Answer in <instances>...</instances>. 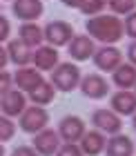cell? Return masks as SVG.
<instances>
[{"mask_svg": "<svg viewBox=\"0 0 136 156\" xmlns=\"http://www.w3.org/2000/svg\"><path fill=\"white\" fill-rule=\"evenodd\" d=\"M56 132H58L60 140H65V143H78L85 134V123L78 116H65L58 123V129Z\"/></svg>", "mask_w": 136, "mask_h": 156, "instance_id": "cell-8", "label": "cell"}, {"mask_svg": "<svg viewBox=\"0 0 136 156\" xmlns=\"http://www.w3.org/2000/svg\"><path fill=\"white\" fill-rule=\"evenodd\" d=\"M107 156H132L134 154V143L130 136L125 134H114V136L105 143V150Z\"/></svg>", "mask_w": 136, "mask_h": 156, "instance_id": "cell-15", "label": "cell"}, {"mask_svg": "<svg viewBox=\"0 0 136 156\" xmlns=\"http://www.w3.org/2000/svg\"><path fill=\"white\" fill-rule=\"evenodd\" d=\"M56 156H85V154H83V150H81V145H76V143H65V145L58 147Z\"/></svg>", "mask_w": 136, "mask_h": 156, "instance_id": "cell-25", "label": "cell"}, {"mask_svg": "<svg viewBox=\"0 0 136 156\" xmlns=\"http://www.w3.org/2000/svg\"><path fill=\"white\" fill-rule=\"evenodd\" d=\"M11 11H13V16H16V18L25 20V23H31V20L42 16L45 7H42L40 0H13Z\"/></svg>", "mask_w": 136, "mask_h": 156, "instance_id": "cell-10", "label": "cell"}, {"mask_svg": "<svg viewBox=\"0 0 136 156\" xmlns=\"http://www.w3.org/2000/svg\"><path fill=\"white\" fill-rule=\"evenodd\" d=\"M91 123H94V127L98 132H107L109 136L120 134V129H123V120L112 109H96L91 114Z\"/></svg>", "mask_w": 136, "mask_h": 156, "instance_id": "cell-5", "label": "cell"}, {"mask_svg": "<svg viewBox=\"0 0 136 156\" xmlns=\"http://www.w3.org/2000/svg\"><path fill=\"white\" fill-rule=\"evenodd\" d=\"M81 69L74 62H58L52 69V85L58 91H74L81 85Z\"/></svg>", "mask_w": 136, "mask_h": 156, "instance_id": "cell-2", "label": "cell"}, {"mask_svg": "<svg viewBox=\"0 0 136 156\" xmlns=\"http://www.w3.org/2000/svg\"><path fill=\"white\" fill-rule=\"evenodd\" d=\"M60 2L65 5V7H76V9H81V2H83V0H60Z\"/></svg>", "mask_w": 136, "mask_h": 156, "instance_id": "cell-32", "label": "cell"}, {"mask_svg": "<svg viewBox=\"0 0 136 156\" xmlns=\"http://www.w3.org/2000/svg\"><path fill=\"white\" fill-rule=\"evenodd\" d=\"M16 134V125L9 116H0V143H7V140L13 138Z\"/></svg>", "mask_w": 136, "mask_h": 156, "instance_id": "cell-23", "label": "cell"}, {"mask_svg": "<svg viewBox=\"0 0 136 156\" xmlns=\"http://www.w3.org/2000/svg\"><path fill=\"white\" fill-rule=\"evenodd\" d=\"M0 156H5V147H2V143H0Z\"/></svg>", "mask_w": 136, "mask_h": 156, "instance_id": "cell-34", "label": "cell"}, {"mask_svg": "<svg viewBox=\"0 0 136 156\" xmlns=\"http://www.w3.org/2000/svg\"><path fill=\"white\" fill-rule=\"evenodd\" d=\"M107 5L114 11V16H127L136 11V0H107Z\"/></svg>", "mask_w": 136, "mask_h": 156, "instance_id": "cell-22", "label": "cell"}, {"mask_svg": "<svg viewBox=\"0 0 136 156\" xmlns=\"http://www.w3.org/2000/svg\"><path fill=\"white\" fill-rule=\"evenodd\" d=\"M58 51H56V47L47 45V47H38L36 51L31 54V62L36 65L38 72H52V69L58 65Z\"/></svg>", "mask_w": 136, "mask_h": 156, "instance_id": "cell-11", "label": "cell"}, {"mask_svg": "<svg viewBox=\"0 0 136 156\" xmlns=\"http://www.w3.org/2000/svg\"><path fill=\"white\" fill-rule=\"evenodd\" d=\"M120 62H123V54L114 45H105V47L94 51V65L101 69V72H114Z\"/></svg>", "mask_w": 136, "mask_h": 156, "instance_id": "cell-6", "label": "cell"}, {"mask_svg": "<svg viewBox=\"0 0 136 156\" xmlns=\"http://www.w3.org/2000/svg\"><path fill=\"white\" fill-rule=\"evenodd\" d=\"M29 98L34 101V105H40V107H42V105H49L54 101V85L42 80L34 91H29Z\"/></svg>", "mask_w": 136, "mask_h": 156, "instance_id": "cell-21", "label": "cell"}, {"mask_svg": "<svg viewBox=\"0 0 136 156\" xmlns=\"http://www.w3.org/2000/svg\"><path fill=\"white\" fill-rule=\"evenodd\" d=\"M96 51V45L89 36H74L69 40V56L74 60H87Z\"/></svg>", "mask_w": 136, "mask_h": 156, "instance_id": "cell-14", "label": "cell"}, {"mask_svg": "<svg viewBox=\"0 0 136 156\" xmlns=\"http://www.w3.org/2000/svg\"><path fill=\"white\" fill-rule=\"evenodd\" d=\"M132 125H134V129H136V112H134V118H132Z\"/></svg>", "mask_w": 136, "mask_h": 156, "instance_id": "cell-33", "label": "cell"}, {"mask_svg": "<svg viewBox=\"0 0 136 156\" xmlns=\"http://www.w3.org/2000/svg\"><path fill=\"white\" fill-rule=\"evenodd\" d=\"M18 36L20 40L25 42V45H29V47H38L40 42H42V29L38 25H34V23H25V25H20V31H18Z\"/></svg>", "mask_w": 136, "mask_h": 156, "instance_id": "cell-20", "label": "cell"}, {"mask_svg": "<svg viewBox=\"0 0 136 156\" xmlns=\"http://www.w3.org/2000/svg\"><path fill=\"white\" fill-rule=\"evenodd\" d=\"M127 60H130V65L136 67V40L130 42V47H127Z\"/></svg>", "mask_w": 136, "mask_h": 156, "instance_id": "cell-30", "label": "cell"}, {"mask_svg": "<svg viewBox=\"0 0 136 156\" xmlns=\"http://www.w3.org/2000/svg\"><path fill=\"white\" fill-rule=\"evenodd\" d=\"M87 36L91 40L105 42V45H114L123 38V23L118 16H107V13H98L87 20Z\"/></svg>", "mask_w": 136, "mask_h": 156, "instance_id": "cell-1", "label": "cell"}, {"mask_svg": "<svg viewBox=\"0 0 136 156\" xmlns=\"http://www.w3.org/2000/svg\"><path fill=\"white\" fill-rule=\"evenodd\" d=\"M13 83L18 85L20 91H34L38 85L42 83V76L36 67H18V72L13 74Z\"/></svg>", "mask_w": 136, "mask_h": 156, "instance_id": "cell-13", "label": "cell"}, {"mask_svg": "<svg viewBox=\"0 0 136 156\" xmlns=\"http://www.w3.org/2000/svg\"><path fill=\"white\" fill-rule=\"evenodd\" d=\"M81 91H83V96H87V98H105L107 96V91H109V85H107V80L101 76V74H87L85 78H81Z\"/></svg>", "mask_w": 136, "mask_h": 156, "instance_id": "cell-9", "label": "cell"}, {"mask_svg": "<svg viewBox=\"0 0 136 156\" xmlns=\"http://www.w3.org/2000/svg\"><path fill=\"white\" fill-rule=\"evenodd\" d=\"M105 5H107V0H83L81 2V11L85 13V16H98Z\"/></svg>", "mask_w": 136, "mask_h": 156, "instance_id": "cell-24", "label": "cell"}, {"mask_svg": "<svg viewBox=\"0 0 136 156\" xmlns=\"http://www.w3.org/2000/svg\"><path fill=\"white\" fill-rule=\"evenodd\" d=\"M7 56H9L11 62H16L18 67H27L31 62V47L25 45L20 38L11 40L9 45H7Z\"/></svg>", "mask_w": 136, "mask_h": 156, "instance_id": "cell-17", "label": "cell"}, {"mask_svg": "<svg viewBox=\"0 0 136 156\" xmlns=\"http://www.w3.org/2000/svg\"><path fill=\"white\" fill-rule=\"evenodd\" d=\"M0 109H2L5 116H20L25 112V94L20 89H9L7 94L2 96V101H0Z\"/></svg>", "mask_w": 136, "mask_h": 156, "instance_id": "cell-12", "label": "cell"}, {"mask_svg": "<svg viewBox=\"0 0 136 156\" xmlns=\"http://www.w3.org/2000/svg\"><path fill=\"white\" fill-rule=\"evenodd\" d=\"M49 123V114L40 105H34V107H25V112L20 114V129L27 134H38L40 129H45Z\"/></svg>", "mask_w": 136, "mask_h": 156, "instance_id": "cell-3", "label": "cell"}, {"mask_svg": "<svg viewBox=\"0 0 136 156\" xmlns=\"http://www.w3.org/2000/svg\"><path fill=\"white\" fill-rule=\"evenodd\" d=\"M11 85H13V76L7 72H0V96H5L11 89Z\"/></svg>", "mask_w": 136, "mask_h": 156, "instance_id": "cell-27", "label": "cell"}, {"mask_svg": "<svg viewBox=\"0 0 136 156\" xmlns=\"http://www.w3.org/2000/svg\"><path fill=\"white\" fill-rule=\"evenodd\" d=\"M9 62V56H7V49L0 47V72H5V65Z\"/></svg>", "mask_w": 136, "mask_h": 156, "instance_id": "cell-31", "label": "cell"}, {"mask_svg": "<svg viewBox=\"0 0 136 156\" xmlns=\"http://www.w3.org/2000/svg\"><path fill=\"white\" fill-rule=\"evenodd\" d=\"M112 112H116V114H125V116H134L136 112V94H132L130 89H120L116 94L112 96Z\"/></svg>", "mask_w": 136, "mask_h": 156, "instance_id": "cell-16", "label": "cell"}, {"mask_svg": "<svg viewBox=\"0 0 136 156\" xmlns=\"http://www.w3.org/2000/svg\"><path fill=\"white\" fill-rule=\"evenodd\" d=\"M134 87H136V85H134Z\"/></svg>", "mask_w": 136, "mask_h": 156, "instance_id": "cell-35", "label": "cell"}, {"mask_svg": "<svg viewBox=\"0 0 136 156\" xmlns=\"http://www.w3.org/2000/svg\"><path fill=\"white\" fill-rule=\"evenodd\" d=\"M11 156H40V154L29 145H20V147H16V150L11 152Z\"/></svg>", "mask_w": 136, "mask_h": 156, "instance_id": "cell-29", "label": "cell"}, {"mask_svg": "<svg viewBox=\"0 0 136 156\" xmlns=\"http://www.w3.org/2000/svg\"><path fill=\"white\" fill-rule=\"evenodd\" d=\"M42 36L52 47H63V45H69V40L74 38V29L65 20H52L42 29Z\"/></svg>", "mask_w": 136, "mask_h": 156, "instance_id": "cell-4", "label": "cell"}, {"mask_svg": "<svg viewBox=\"0 0 136 156\" xmlns=\"http://www.w3.org/2000/svg\"><path fill=\"white\" fill-rule=\"evenodd\" d=\"M105 143L107 140H105V136L101 132H85L83 138H81V150L87 156H98L105 150Z\"/></svg>", "mask_w": 136, "mask_h": 156, "instance_id": "cell-19", "label": "cell"}, {"mask_svg": "<svg viewBox=\"0 0 136 156\" xmlns=\"http://www.w3.org/2000/svg\"><path fill=\"white\" fill-rule=\"evenodd\" d=\"M112 78H114V85L118 89H130L136 85V67L130 65V62H120L112 72Z\"/></svg>", "mask_w": 136, "mask_h": 156, "instance_id": "cell-18", "label": "cell"}, {"mask_svg": "<svg viewBox=\"0 0 136 156\" xmlns=\"http://www.w3.org/2000/svg\"><path fill=\"white\" fill-rule=\"evenodd\" d=\"M60 147V136L56 129H40L38 134H34V150L40 156H54Z\"/></svg>", "mask_w": 136, "mask_h": 156, "instance_id": "cell-7", "label": "cell"}, {"mask_svg": "<svg viewBox=\"0 0 136 156\" xmlns=\"http://www.w3.org/2000/svg\"><path fill=\"white\" fill-rule=\"evenodd\" d=\"M123 34H127L130 38L136 40V11L127 13V18H125V23H123Z\"/></svg>", "mask_w": 136, "mask_h": 156, "instance_id": "cell-26", "label": "cell"}, {"mask_svg": "<svg viewBox=\"0 0 136 156\" xmlns=\"http://www.w3.org/2000/svg\"><path fill=\"white\" fill-rule=\"evenodd\" d=\"M9 34H11V25H9V20L0 13V42H5L9 38Z\"/></svg>", "mask_w": 136, "mask_h": 156, "instance_id": "cell-28", "label": "cell"}]
</instances>
